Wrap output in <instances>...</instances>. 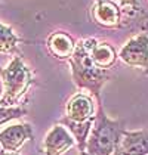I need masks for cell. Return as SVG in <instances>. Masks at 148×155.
Returning <instances> with one entry per match:
<instances>
[{
    "label": "cell",
    "instance_id": "obj_6",
    "mask_svg": "<svg viewBox=\"0 0 148 155\" xmlns=\"http://www.w3.org/2000/svg\"><path fill=\"white\" fill-rule=\"evenodd\" d=\"M76 143L73 134L62 124H55L43 140L45 155H64Z\"/></svg>",
    "mask_w": 148,
    "mask_h": 155
},
{
    "label": "cell",
    "instance_id": "obj_9",
    "mask_svg": "<svg viewBox=\"0 0 148 155\" xmlns=\"http://www.w3.org/2000/svg\"><path fill=\"white\" fill-rule=\"evenodd\" d=\"M48 49L53 58L68 61L74 53L76 41L70 34L64 31H56V33H52L48 38Z\"/></svg>",
    "mask_w": 148,
    "mask_h": 155
},
{
    "label": "cell",
    "instance_id": "obj_13",
    "mask_svg": "<svg viewBox=\"0 0 148 155\" xmlns=\"http://www.w3.org/2000/svg\"><path fill=\"white\" fill-rule=\"evenodd\" d=\"M25 114H27V109H25V108L0 107V124H5V123H8V121L21 118V117L25 115Z\"/></svg>",
    "mask_w": 148,
    "mask_h": 155
},
{
    "label": "cell",
    "instance_id": "obj_3",
    "mask_svg": "<svg viewBox=\"0 0 148 155\" xmlns=\"http://www.w3.org/2000/svg\"><path fill=\"white\" fill-rule=\"evenodd\" d=\"M65 112L67 115L59 121V124L65 126L73 134L79 151H85L89 133L95 121V107L92 97L85 93L74 95L68 99Z\"/></svg>",
    "mask_w": 148,
    "mask_h": 155
},
{
    "label": "cell",
    "instance_id": "obj_2",
    "mask_svg": "<svg viewBox=\"0 0 148 155\" xmlns=\"http://www.w3.org/2000/svg\"><path fill=\"white\" fill-rule=\"evenodd\" d=\"M98 112L95 115L93 126L90 129L86 142V151L89 155H114L120 140L126 131L123 121L111 120L105 115L101 97L96 99Z\"/></svg>",
    "mask_w": 148,
    "mask_h": 155
},
{
    "label": "cell",
    "instance_id": "obj_11",
    "mask_svg": "<svg viewBox=\"0 0 148 155\" xmlns=\"http://www.w3.org/2000/svg\"><path fill=\"white\" fill-rule=\"evenodd\" d=\"M90 56H92L93 64L99 70H105V71L111 68L117 61V53H116L114 48L108 43H99V41L93 45Z\"/></svg>",
    "mask_w": 148,
    "mask_h": 155
},
{
    "label": "cell",
    "instance_id": "obj_14",
    "mask_svg": "<svg viewBox=\"0 0 148 155\" xmlns=\"http://www.w3.org/2000/svg\"><path fill=\"white\" fill-rule=\"evenodd\" d=\"M122 6H132V8H138V2L136 0H119Z\"/></svg>",
    "mask_w": 148,
    "mask_h": 155
},
{
    "label": "cell",
    "instance_id": "obj_1",
    "mask_svg": "<svg viewBox=\"0 0 148 155\" xmlns=\"http://www.w3.org/2000/svg\"><path fill=\"white\" fill-rule=\"evenodd\" d=\"M96 41L98 40L95 38L79 40L76 43L74 53L68 59V64L71 68V77H73L74 84L79 89L89 90L92 96L99 99L101 89L104 83L110 78V74L105 70H99L92 61L90 52Z\"/></svg>",
    "mask_w": 148,
    "mask_h": 155
},
{
    "label": "cell",
    "instance_id": "obj_7",
    "mask_svg": "<svg viewBox=\"0 0 148 155\" xmlns=\"http://www.w3.org/2000/svg\"><path fill=\"white\" fill-rule=\"evenodd\" d=\"M31 139L33 129L30 124H15L0 131V145L5 152H18V149Z\"/></svg>",
    "mask_w": 148,
    "mask_h": 155
},
{
    "label": "cell",
    "instance_id": "obj_17",
    "mask_svg": "<svg viewBox=\"0 0 148 155\" xmlns=\"http://www.w3.org/2000/svg\"><path fill=\"white\" fill-rule=\"evenodd\" d=\"M114 155H120V154H117V152H116V154H114Z\"/></svg>",
    "mask_w": 148,
    "mask_h": 155
},
{
    "label": "cell",
    "instance_id": "obj_4",
    "mask_svg": "<svg viewBox=\"0 0 148 155\" xmlns=\"http://www.w3.org/2000/svg\"><path fill=\"white\" fill-rule=\"evenodd\" d=\"M0 75L5 86V92L0 99V107L9 108L16 104L21 96L28 90L33 81L31 71L24 65L21 56H15L5 70H0Z\"/></svg>",
    "mask_w": 148,
    "mask_h": 155
},
{
    "label": "cell",
    "instance_id": "obj_8",
    "mask_svg": "<svg viewBox=\"0 0 148 155\" xmlns=\"http://www.w3.org/2000/svg\"><path fill=\"white\" fill-rule=\"evenodd\" d=\"M120 155H148V129L138 131H124L117 148Z\"/></svg>",
    "mask_w": 148,
    "mask_h": 155
},
{
    "label": "cell",
    "instance_id": "obj_15",
    "mask_svg": "<svg viewBox=\"0 0 148 155\" xmlns=\"http://www.w3.org/2000/svg\"><path fill=\"white\" fill-rule=\"evenodd\" d=\"M2 155H19L18 152H5V151H2Z\"/></svg>",
    "mask_w": 148,
    "mask_h": 155
},
{
    "label": "cell",
    "instance_id": "obj_10",
    "mask_svg": "<svg viewBox=\"0 0 148 155\" xmlns=\"http://www.w3.org/2000/svg\"><path fill=\"white\" fill-rule=\"evenodd\" d=\"M93 19L102 27H117L120 21V9L111 0H96L93 6Z\"/></svg>",
    "mask_w": 148,
    "mask_h": 155
},
{
    "label": "cell",
    "instance_id": "obj_12",
    "mask_svg": "<svg viewBox=\"0 0 148 155\" xmlns=\"http://www.w3.org/2000/svg\"><path fill=\"white\" fill-rule=\"evenodd\" d=\"M18 41L19 38L15 36L12 28L0 22V53H16Z\"/></svg>",
    "mask_w": 148,
    "mask_h": 155
},
{
    "label": "cell",
    "instance_id": "obj_16",
    "mask_svg": "<svg viewBox=\"0 0 148 155\" xmlns=\"http://www.w3.org/2000/svg\"><path fill=\"white\" fill-rule=\"evenodd\" d=\"M79 155H89V154H87L86 151H80V154H79Z\"/></svg>",
    "mask_w": 148,
    "mask_h": 155
},
{
    "label": "cell",
    "instance_id": "obj_5",
    "mask_svg": "<svg viewBox=\"0 0 148 155\" xmlns=\"http://www.w3.org/2000/svg\"><path fill=\"white\" fill-rule=\"evenodd\" d=\"M119 56L126 65L148 71V36L139 34L130 38L122 48Z\"/></svg>",
    "mask_w": 148,
    "mask_h": 155
}]
</instances>
